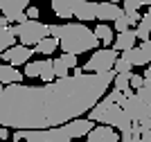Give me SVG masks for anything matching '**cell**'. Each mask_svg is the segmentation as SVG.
<instances>
[{
    "instance_id": "obj_1",
    "label": "cell",
    "mask_w": 151,
    "mask_h": 142,
    "mask_svg": "<svg viewBox=\"0 0 151 142\" xmlns=\"http://www.w3.org/2000/svg\"><path fill=\"white\" fill-rule=\"evenodd\" d=\"M113 77V70L90 74L77 66L72 68V74L43 86H2L0 126L14 131H41L72 122L106 95Z\"/></svg>"
},
{
    "instance_id": "obj_2",
    "label": "cell",
    "mask_w": 151,
    "mask_h": 142,
    "mask_svg": "<svg viewBox=\"0 0 151 142\" xmlns=\"http://www.w3.org/2000/svg\"><path fill=\"white\" fill-rule=\"evenodd\" d=\"M50 36L59 41L61 52L70 54H83V52H93L99 48V41L93 34L86 23H63V25H50Z\"/></svg>"
},
{
    "instance_id": "obj_3",
    "label": "cell",
    "mask_w": 151,
    "mask_h": 142,
    "mask_svg": "<svg viewBox=\"0 0 151 142\" xmlns=\"http://www.w3.org/2000/svg\"><path fill=\"white\" fill-rule=\"evenodd\" d=\"M93 129V122L86 117H77L72 122H65L61 126L52 129H41V131H14V142H72L75 138L86 136Z\"/></svg>"
},
{
    "instance_id": "obj_4",
    "label": "cell",
    "mask_w": 151,
    "mask_h": 142,
    "mask_svg": "<svg viewBox=\"0 0 151 142\" xmlns=\"http://www.w3.org/2000/svg\"><path fill=\"white\" fill-rule=\"evenodd\" d=\"M124 97H126V95H122L120 90H115V88H113L111 93L104 95V97L88 111V120H90V122L106 124V126H111V129H117L120 133L129 131L133 122L129 120V115H126L124 108H122Z\"/></svg>"
},
{
    "instance_id": "obj_5",
    "label": "cell",
    "mask_w": 151,
    "mask_h": 142,
    "mask_svg": "<svg viewBox=\"0 0 151 142\" xmlns=\"http://www.w3.org/2000/svg\"><path fill=\"white\" fill-rule=\"evenodd\" d=\"M12 32H14V36L20 41V45L34 48L38 41H43L45 36H50V25L41 23V20H25V23L14 25Z\"/></svg>"
},
{
    "instance_id": "obj_6",
    "label": "cell",
    "mask_w": 151,
    "mask_h": 142,
    "mask_svg": "<svg viewBox=\"0 0 151 142\" xmlns=\"http://www.w3.org/2000/svg\"><path fill=\"white\" fill-rule=\"evenodd\" d=\"M117 59V52L113 48H97L93 50V54L86 63H83V72H90V74H97V72H111L113 70V63Z\"/></svg>"
},
{
    "instance_id": "obj_7",
    "label": "cell",
    "mask_w": 151,
    "mask_h": 142,
    "mask_svg": "<svg viewBox=\"0 0 151 142\" xmlns=\"http://www.w3.org/2000/svg\"><path fill=\"white\" fill-rule=\"evenodd\" d=\"M122 108H124V113L129 115L131 122H140V120L151 117V106H147L135 93H131V95H126V97H124Z\"/></svg>"
},
{
    "instance_id": "obj_8",
    "label": "cell",
    "mask_w": 151,
    "mask_h": 142,
    "mask_svg": "<svg viewBox=\"0 0 151 142\" xmlns=\"http://www.w3.org/2000/svg\"><path fill=\"white\" fill-rule=\"evenodd\" d=\"M29 7V0H0V14L9 23H25V9Z\"/></svg>"
},
{
    "instance_id": "obj_9",
    "label": "cell",
    "mask_w": 151,
    "mask_h": 142,
    "mask_svg": "<svg viewBox=\"0 0 151 142\" xmlns=\"http://www.w3.org/2000/svg\"><path fill=\"white\" fill-rule=\"evenodd\" d=\"M32 48H27V45H12V48H7L5 52H2V63H7V66H12V68H18V66H25L27 61L32 59Z\"/></svg>"
},
{
    "instance_id": "obj_10",
    "label": "cell",
    "mask_w": 151,
    "mask_h": 142,
    "mask_svg": "<svg viewBox=\"0 0 151 142\" xmlns=\"http://www.w3.org/2000/svg\"><path fill=\"white\" fill-rule=\"evenodd\" d=\"M120 142H151V129H149V117L133 122L131 129L120 133Z\"/></svg>"
},
{
    "instance_id": "obj_11",
    "label": "cell",
    "mask_w": 151,
    "mask_h": 142,
    "mask_svg": "<svg viewBox=\"0 0 151 142\" xmlns=\"http://www.w3.org/2000/svg\"><path fill=\"white\" fill-rule=\"evenodd\" d=\"M72 18H77L79 23L97 20V2H95V0H75Z\"/></svg>"
},
{
    "instance_id": "obj_12",
    "label": "cell",
    "mask_w": 151,
    "mask_h": 142,
    "mask_svg": "<svg viewBox=\"0 0 151 142\" xmlns=\"http://www.w3.org/2000/svg\"><path fill=\"white\" fill-rule=\"evenodd\" d=\"M86 142H120V136L115 129H111L106 124H99V126H93L86 133Z\"/></svg>"
},
{
    "instance_id": "obj_13",
    "label": "cell",
    "mask_w": 151,
    "mask_h": 142,
    "mask_svg": "<svg viewBox=\"0 0 151 142\" xmlns=\"http://www.w3.org/2000/svg\"><path fill=\"white\" fill-rule=\"evenodd\" d=\"M122 7L113 5V2H108V0H101L97 2V20L99 23H108V20H115L117 16H122Z\"/></svg>"
},
{
    "instance_id": "obj_14",
    "label": "cell",
    "mask_w": 151,
    "mask_h": 142,
    "mask_svg": "<svg viewBox=\"0 0 151 142\" xmlns=\"http://www.w3.org/2000/svg\"><path fill=\"white\" fill-rule=\"evenodd\" d=\"M135 41H138V36H135V30H126V32H120L117 36L113 38V50L115 52H126V50L135 48Z\"/></svg>"
},
{
    "instance_id": "obj_15",
    "label": "cell",
    "mask_w": 151,
    "mask_h": 142,
    "mask_svg": "<svg viewBox=\"0 0 151 142\" xmlns=\"http://www.w3.org/2000/svg\"><path fill=\"white\" fill-rule=\"evenodd\" d=\"M52 14L61 20H70L72 18V9H75V0H50Z\"/></svg>"
},
{
    "instance_id": "obj_16",
    "label": "cell",
    "mask_w": 151,
    "mask_h": 142,
    "mask_svg": "<svg viewBox=\"0 0 151 142\" xmlns=\"http://www.w3.org/2000/svg\"><path fill=\"white\" fill-rule=\"evenodd\" d=\"M135 36H138V41L151 38V7H147V12L140 16L138 25H135Z\"/></svg>"
},
{
    "instance_id": "obj_17",
    "label": "cell",
    "mask_w": 151,
    "mask_h": 142,
    "mask_svg": "<svg viewBox=\"0 0 151 142\" xmlns=\"http://www.w3.org/2000/svg\"><path fill=\"white\" fill-rule=\"evenodd\" d=\"M122 59H124L126 63H131V68H138V66H147L149 63V59H147V54L142 52V48H131L126 50V52H122Z\"/></svg>"
},
{
    "instance_id": "obj_18",
    "label": "cell",
    "mask_w": 151,
    "mask_h": 142,
    "mask_svg": "<svg viewBox=\"0 0 151 142\" xmlns=\"http://www.w3.org/2000/svg\"><path fill=\"white\" fill-rule=\"evenodd\" d=\"M59 50V41L54 36H45L43 41H38L34 48H32V52L34 54H43V56H50V54H54Z\"/></svg>"
},
{
    "instance_id": "obj_19",
    "label": "cell",
    "mask_w": 151,
    "mask_h": 142,
    "mask_svg": "<svg viewBox=\"0 0 151 142\" xmlns=\"http://www.w3.org/2000/svg\"><path fill=\"white\" fill-rule=\"evenodd\" d=\"M93 34L97 36V41L104 43V45H111V43H113V38H115L113 27H108L106 23H97V27L93 30Z\"/></svg>"
},
{
    "instance_id": "obj_20",
    "label": "cell",
    "mask_w": 151,
    "mask_h": 142,
    "mask_svg": "<svg viewBox=\"0 0 151 142\" xmlns=\"http://www.w3.org/2000/svg\"><path fill=\"white\" fill-rule=\"evenodd\" d=\"M12 45H16V36H14L12 27H0V54Z\"/></svg>"
},
{
    "instance_id": "obj_21",
    "label": "cell",
    "mask_w": 151,
    "mask_h": 142,
    "mask_svg": "<svg viewBox=\"0 0 151 142\" xmlns=\"http://www.w3.org/2000/svg\"><path fill=\"white\" fill-rule=\"evenodd\" d=\"M129 74H131V72H126V74H115V77H113L115 90H120L122 95H131V93H133L131 86H129Z\"/></svg>"
},
{
    "instance_id": "obj_22",
    "label": "cell",
    "mask_w": 151,
    "mask_h": 142,
    "mask_svg": "<svg viewBox=\"0 0 151 142\" xmlns=\"http://www.w3.org/2000/svg\"><path fill=\"white\" fill-rule=\"evenodd\" d=\"M41 70H43V61H27L25 63V70H23V77L34 79V77L41 74Z\"/></svg>"
},
{
    "instance_id": "obj_23",
    "label": "cell",
    "mask_w": 151,
    "mask_h": 142,
    "mask_svg": "<svg viewBox=\"0 0 151 142\" xmlns=\"http://www.w3.org/2000/svg\"><path fill=\"white\" fill-rule=\"evenodd\" d=\"M38 77H41L45 84H50V81L57 79V77H54V68H52V59H50V56H45V59H43V70H41Z\"/></svg>"
},
{
    "instance_id": "obj_24",
    "label": "cell",
    "mask_w": 151,
    "mask_h": 142,
    "mask_svg": "<svg viewBox=\"0 0 151 142\" xmlns=\"http://www.w3.org/2000/svg\"><path fill=\"white\" fill-rule=\"evenodd\" d=\"M135 95H138L147 106H151V79H145V84L135 90Z\"/></svg>"
},
{
    "instance_id": "obj_25",
    "label": "cell",
    "mask_w": 151,
    "mask_h": 142,
    "mask_svg": "<svg viewBox=\"0 0 151 142\" xmlns=\"http://www.w3.org/2000/svg\"><path fill=\"white\" fill-rule=\"evenodd\" d=\"M113 27H115V32H117V34H120V32L131 30V23H129V18H126L124 12H122V16H117V18L113 20Z\"/></svg>"
},
{
    "instance_id": "obj_26",
    "label": "cell",
    "mask_w": 151,
    "mask_h": 142,
    "mask_svg": "<svg viewBox=\"0 0 151 142\" xmlns=\"http://www.w3.org/2000/svg\"><path fill=\"white\" fill-rule=\"evenodd\" d=\"M113 72L115 74H126V72H133V68H131V63H126L124 59H115V63H113Z\"/></svg>"
},
{
    "instance_id": "obj_27",
    "label": "cell",
    "mask_w": 151,
    "mask_h": 142,
    "mask_svg": "<svg viewBox=\"0 0 151 142\" xmlns=\"http://www.w3.org/2000/svg\"><path fill=\"white\" fill-rule=\"evenodd\" d=\"M57 59H59V61H61L68 70L77 68V56H75V54H70V52H61V56H57Z\"/></svg>"
},
{
    "instance_id": "obj_28",
    "label": "cell",
    "mask_w": 151,
    "mask_h": 142,
    "mask_svg": "<svg viewBox=\"0 0 151 142\" xmlns=\"http://www.w3.org/2000/svg\"><path fill=\"white\" fill-rule=\"evenodd\" d=\"M52 68H54V77H57V79H61V77H68V72H70V70L65 68V66H63L59 59H52Z\"/></svg>"
},
{
    "instance_id": "obj_29",
    "label": "cell",
    "mask_w": 151,
    "mask_h": 142,
    "mask_svg": "<svg viewBox=\"0 0 151 142\" xmlns=\"http://www.w3.org/2000/svg\"><path fill=\"white\" fill-rule=\"evenodd\" d=\"M142 84H145V77H142V74H135V72L129 74V86H131V90H133V88L138 90Z\"/></svg>"
},
{
    "instance_id": "obj_30",
    "label": "cell",
    "mask_w": 151,
    "mask_h": 142,
    "mask_svg": "<svg viewBox=\"0 0 151 142\" xmlns=\"http://www.w3.org/2000/svg\"><path fill=\"white\" fill-rule=\"evenodd\" d=\"M140 0H122V9L124 12H140Z\"/></svg>"
},
{
    "instance_id": "obj_31",
    "label": "cell",
    "mask_w": 151,
    "mask_h": 142,
    "mask_svg": "<svg viewBox=\"0 0 151 142\" xmlns=\"http://www.w3.org/2000/svg\"><path fill=\"white\" fill-rule=\"evenodd\" d=\"M25 16H27V20H38V16H41V9L29 5V7L25 9Z\"/></svg>"
},
{
    "instance_id": "obj_32",
    "label": "cell",
    "mask_w": 151,
    "mask_h": 142,
    "mask_svg": "<svg viewBox=\"0 0 151 142\" xmlns=\"http://www.w3.org/2000/svg\"><path fill=\"white\" fill-rule=\"evenodd\" d=\"M124 14H126V18H129V23H131V27H133V25H138L140 16H142L140 12H124Z\"/></svg>"
},
{
    "instance_id": "obj_33",
    "label": "cell",
    "mask_w": 151,
    "mask_h": 142,
    "mask_svg": "<svg viewBox=\"0 0 151 142\" xmlns=\"http://www.w3.org/2000/svg\"><path fill=\"white\" fill-rule=\"evenodd\" d=\"M7 138H9V129L0 126V140H5V142H7Z\"/></svg>"
},
{
    "instance_id": "obj_34",
    "label": "cell",
    "mask_w": 151,
    "mask_h": 142,
    "mask_svg": "<svg viewBox=\"0 0 151 142\" xmlns=\"http://www.w3.org/2000/svg\"><path fill=\"white\" fill-rule=\"evenodd\" d=\"M140 5L142 7H151V0H140Z\"/></svg>"
},
{
    "instance_id": "obj_35",
    "label": "cell",
    "mask_w": 151,
    "mask_h": 142,
    "mask_svg": "<svg viewBox=\"0 0 151 142\" xmlns=\"http://www.w3.org/2000/svg\"><path fill=\"white\" fill-rule=\"evenodd\" d=\"M149 129H151V117H149Z\"/></svg>"
},
{
    "instance_id": "obj_36",
    "label": "cell",
    "mask_w": 151,
    "mask_h": 142,
    "mask_svg": "<svg viewBox=\"0 0 151 142\" xmlns=\"http://www.w3.org/2000/svg\"><path fill=\"white\" fill-rule=\"evenodd\" d=\"M0 93H2V84H0Z\"/></svg>"
},
{
    "instance_id": "obj_37",
    "label": "cell",
    "mask_w": 151,
    "mask_h": 142,
    "mask_svg": "<svg viewBox=\"0 0 151 142\" xmlns=\"http://www.w3.org/2000/svg\"><path fill=\"white\" fill-rule=\"evenodd\" d=\"M0 142H5V140H0Z\"/></svg>"
},
{
    "instance_id": "obj_38",
    "label": "cell",
    "mask_w": 151,
    "mask_h": 142,
    "mask_svg": "<svg viewBox=\"0 0 151 142\" xmlns=\"http://www.w3.org/2000/svg\"><path fill=\"white\" fill-rule=\"evenodd\" d=\"M0 16H2V14H0Z\"/></svg>"
}]
</instances>
